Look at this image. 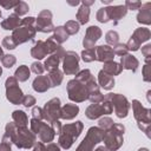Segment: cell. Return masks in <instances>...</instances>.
Masks as SVG:
<instances>
[{
  "instance_id": "64",
  "label": "cell",
  "mask_w": 151,
  "mask_h": 151,
  "mask_svg": "<svg viewBox=\"0 0 151 151\" xmlns=\"http://www.w3.org/2000/svg\"><path fill=\"white\" fill-rule=\"evenodd\" d=\"M1 15H2V13H1V11H0V18H1Z\"/></svg>"
},
{
  "instance_id": "56",
  "label": "cell",
  "mask_w": 151,
  "mask_h": 151,
  "mask_svg": "<svg viewBox=\"0 0 151 151\" xmlns=\"http://www.w3.org/2000/svg\"><path fill=\"white\" fill-rule=\"evenodd\" d=\"M32 151H45V144L42 142H37L33 146Z\"/></svg>"
},
{
  "instance_id": "32",
  "label": "cell",
  "mask_w": 151,
  "mask_h": 151,
  "mask_svg": "<svg viewBox=\"0 0 151 151\" xmlns=\"http://www.w3.org/2000/svg\"><path fill=\"white\" fill-rule=\"evenodd\" d=\"M52 37H53V39L55 40L57 44L61 45L63 42H65V41L68 39L70 35L66 33L64 26H57V27H54V29H53V35H52Z\"/></svg>"
},
{
  "instance_id": "15",
  "label": "cell",
  "mask_w": 151,
  "mask_h": 151,
  "mask_svg": "<svg viewBox=\"0 0 151 151\" xmlns=\"http://www.w3.org/2000/svg\"><path fill=\"white\" fill-rule=\"evenodd\" d=\"M65 50L63 48V46H60L54 53L50 54V57H47V59L44 61V68L47 71V72H51L53 70H57L59 68V65L60 63L63 61V58L65 55Z\"/></svg>"
},
{
  "instance_id": "62",
  "label": "cell",
  "mask_w": 151,
  "mask_h": 151,
  "mask_svg": "<svg viewBox=\"0 0 151 151\" xmlns=\"http://www.w3.org/2000/svg\"><path fill=\"white\" fill-rule=\"evenodd\" d=\"M138 151H150L147 147H140V149H138Z\"/></svg>"
},
{
  "instance_id": "7",
  "label": "cell",
  "mask_w": 151,
  "mask_h": 151,
  "mask_svg": "<svg viewBox=\"0 0 151 151\" xmlns=\"http://www.w3.org/2000/svg\"><path fill=\"white\" fill-rule=\"evenodd\" d=\"M29 126H31V131L38 136V138L40 139V142L42 143H51L53 142L55 134L53 132V130L51 129L50 124L42 122V120H37V119H31L29 122Z\"/></svg>"
},
{
  "instance_id": "35",
  "label": "cell",
  "mask_w": 151,
  "mask_h": 151,
  "mask_svg": "<svg viewBox=\"0 0 151 151\" xmlns=\"http://www.w3.org/2000/svg\"><path fill=\"white\" fill-rule=\"evenodd\" d=\"M74 79H77V80H79V81H81V83H84V84H87L90 80L94 79V77H93V74L91 73V71H90L88 68H85V70L79 71V72L76 74V78H74Z\"/></svg>"
},
{
  "instance_id": "54",
  "label": "cell",
  "mask_w": 151,
  "mask_h": 151,
  "mask_svg": "<svg viewBox=\"0 0 151 151\" xmlns=\"http://www.w3.org/2000/svg\"><path fill=\"white\" fill-rule=\"evenodd\" d=\"M0 151H12V143L2 139L0 143Z\"/></svg>"
},
{
  "instance_id": "6",
  "label": "cell",
  "mask_w": 151,
  "mask_h": 151,
  "mask_svg": "<svg viewBox=\"0 0 151 151\" xmlns=\"http://www.w3.org/2000/svg\"><path fill=\"white\" fill-rule=\"evenodd\" d=\"M103 136L104 131L101 129H99L98 126H91L87 130L85 138L76 149V151H93L94 146L103 140Z\"/></svg>"
},
{
  "instance_id": "53",
  "label": "cell",
  "mask_w": 151,
  "mask_h": 151,
  "mask_svg": "<svg viewBox=\"0 0 151 151\" xmlns=\"http://www.w3.org/2000/svg\"><path fill=\"white\" fill-rule=\"evenodd\" d=\"M137 125H138V129H139L142 132H144V133L146 134V137L150 138V125H151V124H142V123H137Z\"/></svg>"
},
{
  "instance_id": "48",
  "label": "cell",
  "mask_w": 151,
  "mask_h": 151,
  "mask_svg": "<svg viewBox=\"0 0 151 151\" xmlns=\"http://www.w3.org/2000/svg\"><path fill=\"white\" fill-rule=\"evenodd\" d=\"M142 2L140 1H131V0H126L125 1V4H124V6L126 7V9L129 11H136V9H139L140 7H142Z\"/></svg>"
},
{
  "instance_id": "2",
  "label": "cell",
  "mask_w": 151,
  "mask_h": 151,
  "mask_svg": "<svg viewBox=\"0 0 151 151\" xmlns=\"http://www.w3.org/2000/svg\"><path fill=\"white\" fill-rule=\"evenodd\" d=\"M83 129H84V124L80 120L64 125L61 127V132L59 133L58 145L64 150H68L73 145L74 140L80 136V133L83 132Z\"/></svg>"
},
{
  "instance_id": "3",
  "label": "cell",
  "mask_w": 151,
  "mask_h": 151,
  "mask_svg": "<svg viewBox=\"0 0 151 151\" xmlns=\"http://www.w3.org/2000/svg\"><path fill=\"white\" fill-rule=\"evenodd\" d=\"M124 133L125 126L118 123H114L110 130L104 132L101 142H104V146L107 151H117L122 147L124 144Z\"/></svg>"
},
{
  "instance_id": "43",
  "label": "cell",
  "mask_w": 151,
  "mask_h": 151,
  "mask_svg": "<svg viewBox=\"0 0 151 151\" xmlns=\"http://www.w3.org/2000/svg\"><path fill=\"white\" fill-rule=\"evenodd\" d=\"M112 48H113L114 54H117V55H119V57H123V55L127 54V52H129V50H127V47H126V44H117V45L113 46Z\"/></svg>"
},
{
  "instance_id": "30",
  "label": "cell",
  "mask_w": 151,
  "mask_h": 151,
  "mask_svg": "<svg viewBox=\"0 0 151 151\" xmlns=\"http://www.w3.org/2000/svg\"><path fill=\"white\" fill-rule=\"evenodd\" d=\"M77 21L79 25H85L90 20V7H86L84 5H80V7L78 8V12H77Z\"/></svg>"
},
{
  "instance_id": "50",
  "label": "cell",
  "mask_w": 151,
  "mask_h": 151,
  "mask_svg": "<svg viewBox=\"0 0 151 151\" xmlns=\"http://www.w3.org/2000/svg\"><path fill=\"white\" fill-rule=\"evenodd\" d=\"M19 4V0H0V6L5 9H12Z\"/></svg>"
},
{
  "instance_id": "5",
  "label": "cell",
  "mask_w": 151,
  "mask_h": 151,
  "mask_svg": "<svg viewBox=\"0 0 151 151\" xmlns=\"http://www.w3.org/2000/svg\"><path fill=\"white\" fill-rule=\"evenodd\" d=\"M105 99H107L112 107H113V111L116 113V116L120 119L123 118H126L127 114H129V111H130V107H131V104L130 101L127 100V98L124 96V94H120V93H107L106 96H104Z\"/></svg>"
},
{
  "instance_id": "11",
  "label": "cell",
  "mask_w": 151,
  "mask_h": 151,
  "mask_svg": "<svg viewBox=\"0 0 151 151\" xmlns=\"http://www.w3.org/2000/svg\"><path fill=\"white\" fill-rule=\"evenodd\" d=\"M79 59L80 57L74 51H66L63 58V73L66 76H76L79 70Z\"/></svg>"
},
{
  "instance_id": "28",
  "label": "cell",
  "mask_w": 151,
  "mask_h": 151,
  "mask_svg": "<svg viewBox=\"0 0 151 151\" xmlns=\"http://www.w3.org/2000/svg\"><path fill=\"white\" fill-rule=\"evenodd\" d=\"M103 71L112 77L114 76H119L123 71V67L120 66L119 63L114 61V60H111V61H106L104 63V66H103Z\"/></svg>"
},
{
  "instance_id": "46",
  "label": "cell",
  "mask_w": 151,
  "mask_h": 151,
  "mask_svg": "<svg viewBox=\"0 0 151 151\" xmlns=\"http://www.w3.org/2000/svg\"><path fill=\"white\" fill-rule=\"evenodd\" d=\"M142 73H143V80L146 81V83H150L151 81V65L150 64H145L143 66Z\"/></svg>"
},
{
  "instance_id": "29",
  "label": "cell",
  "mask_w": 151,
  "mask_h": 151,
  "mask_svg": "<svg viewBox=\"0 0 151 151\" xmlns=\"http://www.w3.org/2000/svg\"><path fill=\"white\" fill-rule=\"evenodd\" d=\"M47 77H48L51 87H57V86H59L63 83L64 73H63V71H60L59 68H57V70H53V71L48 72V76Z\"/></svg>"
},
{
  "instance_id": "34",
  "label": "cell",
  "mask_w": 151,
  "mask_h": 151,
  "mask_svg": "<svg viewBox=\"0 0 151 151\" xmlns=\"http://www.w3.org/2000/svg\"><path fill=\"white\" fill-rule=\"evenodd\" d=\"M105 40H106V44L109 46H111V47L116 46L117 44H119V34H118V32H116L113 29H110L105 34Z\"/></svg>"
},
{
  "instance_id": "33",
  "label": "cell",
  "mask_w": 151,
  "mask_h": 151,
  "mask_svg": "<svg viewBox=\"0 0 151 151\" xmlns=\"http://www.w3.org/2000/svg\"><path fill=\"white\" fill-rule=\"evenodd\" d=\"M64 28H65V31L68 35H73V34H77L79 32L80 25L78 24L77 20H68V21L65 22Z\"/></svg>"
},
{
  "instance_id": "26",
  "label": "cell",
  "mask_w": 151,
  "mask_h": 151,
  "mask_svg": "<svg viewBox=\"0 0 151 151\" xmlns=\"http://www.w3.org/2000/svg\"><path fill=\"white\" fill-rule=\"evenodd\" d=\"M47 55V51L45 47V44L42 40H38L35 41L34 46L31 48V57H33L34 59H37L38 61L44 59Z\"/></svg>"
},
{
  "instance_id": "57",
  "label": "cell",
  "mask_w": 151,
  "mask_h": 151,
  "mask_svg": "<svg viewBox=\"0 0 151 151\" xmlns=\"http://www.w3.org/2000/svg\"><path fill=\"white\" fill-rule=\"evenodd\" d=\"M94 4V0H84V1H81V5H84V6H86V7H90V6H92Z\"/></svg>"
},
{
  "instance_id": "22",
  "label": "cell",
  "mask_w": 151,
  "mask_h": 151,
  "mask_svg": "<svg viewBox=\"0 0 151 151\" xmlns=\"http://www.w3.org/2000/svg\"><path fill=\"white\" fill-rule=\"evenodd\" d=\"M114 84H116L114 77L105 73L103 70L99 71V73H98V85H99V87L110 91L114 87Z\"/></svg>"
},
{
  "instance_id": "12",
  "label": "cell",
  "mask_w": 151,
  "mask_h": 151,
  "mask_svg": "<svg viewBox=\"0 0 151 151\" xmlns=\"http://www.w3.org/2000/svg\"><path fill=\"white\" fill-rule=\"evenodd\" d=\"M35 34H37V31H35V27L34 26H19L18 28H15L13 32H12V38L14 40V42L18 45H21L24 42H27V41H32L34 38H35Z\"/></svg>"
},
{
  "instance_id": "31",
  "label": "cell",
  "mask_w": 151,
  "mask_h": 151,
  "mask_svg": "<svg viewBox=\"0 0 151 151\" xmlns=\"http://www.w3.org/2000/svg\"><path fill=\"white\" fill-rule=\"evenodd\" d=\"M29 76H31V70L28 68L27 65H20L14 72V78L21 83L26 81L29 78Z\"/></svg>"
},
{
  "instance_id": "13",
  "label": "cell",
  "mask_w": 151,
  "mask_h": 151,
  "mask_svg": "<svg viewBox=\"0 0 151 151\" xmlns=\"http://www.w3.org/2000/svg\"><path fill=\"white\" fill-rule=\"evenodd\" d=\"M132 106L133 117L137 120V123L142 124H151V110L147 107H144L142 103L137 99H133L132 103H130Z\"/></svg>"
},
{
  "instance_id": "18",
  "label": "cell",
  "mask_w": 151,
  "mask_h": 151,
  "mask_svg": "<svg viewBox=\"0 0 151 151\" xmlns=\"http://www.w3.org/2000/svg\"><path fill=\"white\" fill-rule=\"evenodd\" d=\"M104 114H106V111H105V106L103 101L100 104H91L85 110V116L91 120L98 119Z\"/></svg>"
},
{
  "instance_id": "49",
  "label": "cell",
  "mask_w": 151,
  "mask_h": 151,
  "mask_svg": "<svg viewBox=\"0 0 151 151\" xmlns=\"http://www.w3.org/2000/svg\"><path fill=\"white\" fill-rule=\"evenodd\" d=\"M21 104H22L25 107H33L34 104H35V98H34L32 94H26V96H24Z\"/></svg>"
},
{
  "instance_id": "39",
  "label": "cell",
  "mask_w": 151,
  "mask_h": 151,
  "mask_svg": "<svg viewBox=\"0 0 151 151\" xmlns=\"http://www.w3.org/2000/svg\"><path fill=\"white\" fill-rule=\"evenodd\" d=\"M17 63V58L13 54H4V57L1 58V64L4 67L11 68L12 66H14Z\"/></svg>"
},
{
  "instance_id": "10",
  "label": "cell",
  "mask_w": 151,
  "mask_h": 151,
  "mask_svg": "<svg viewBox=\"0 0 151 151\" xmlns=\"http://www.w3.org/2000/svg\"><path fill=\"white\" fill-rule=\"evenodd\" d=\"M53 14L50 9H42L39 12L38 18H35V31L37 32H41V33H50L53 32L54 29V25L52 21Z\"/></svg>"
},
{
  "instance_id": "51",
  "label": "cell",
  "mask_w": 151,
  "mask_h": 151,
  "mask_svg": "<svg viewBox=\"0 0 151 151\" xmlns=\"http://www.w3.org/2000/svg\"><path fill=\"white\" fill-rule=\"evenodd\" d=\"M20 25L21 26H34L35 25V18L34 17H26V18L21 19Z\"/></svg>"
},
{
  "instance_id": "21",
  "label": "cell",
  "mask_w": 151,
  "mask_h": 151,
  "mask_svg": "<svg viewBox=\"0 0 151 151\" xmlns=\"http://www.w3.org/2000/svg\"><path fill=\"white\" fill-rule=\"evenodd\" d=\"M119 64L124 70H129V71H132V72H136L138 66H139L138 59L134 55L129 54V53L120 57V63Z\"/></svg>"
},
{
  "instance_id": "1",
  "label": "cell",
  "mask_w": 151,
  "mask_h": 151,
  "mask_svg": "<svg viewBox=\"0 0 151 151\" xmlns=\"http://www.w3.org/2000/svg\"><path fill=\"white\" fill-rule=\"evenodd\" d=\"M2 139L11 142L18 149H31L37 143V136L28 127H18L13 122L6 124Z\"/></svg>"
},
{
  "instance_id": "8",
  "label": "cell",
  "mask_w": 151,
  "mask_h": 151,
  "mask_svg": "<svg viewBox=\"0 0 151 151\" xmlns=\"http://www.w3.org/2000/svg\"><path fill=\"white\" fill-rule=\"evenodd\" d=\"M5 88H6V98L7 100L13 105H19L22 101L24 93L21 88L19 87L18 80L14 78V76L8 77L5 81Z\"/></svg>"
},
{
  "instance_id": "23",
  "label": "cell",
  "mask_w": 151,
  "mask_h": 151,
  "mask_svg": "<svg viewBox=\"0 0 151 151\" xmlns=\"http://www.w3.org/2000/svg\"><path fill=\"white\" fill-rule=\"evenodd\" d=\"M32 87L35 92L38 93H44L46 91H48L51 88V85H50V80H48V77L47 76H38L33 83H32Z\"/></svg>"
},
{
  "instance_id": "24",
  "label": "cell",
  "mask_w": 151,
  "mask_h": 151,
  "mask_svg": "<svg viewBox=\"0 0 151 151\" xmlns=\"http://www.w3.org/2000/svg\"><path fill=\"white\" fill-rule=\"evenodd\" d=\"M20 21H21L20 17H18L14 13L9 14L6 19L1 21V28H4L5 31H14L20 26Z\"/></svg>"
},
{
  "instance_id": "40",
  "label": "cell",
  "mask_w": 151,
  "mask_h": 151,
  "mask_svg": "<svg viewBox=\"0 0 151 151\" xmlns=\"http://www.w3.org/2000/svg\"><path fill=\"white\" fill-rule=\"evenodd\" d=\"M28 11H29V7L25 1H19V4L14 7V14H17L18 17L25 15Z\"/></svg>"
},
{
  "instance_id": "47",
  "label": "cell",
  "mask_w": 151,
  "mask_h": 151,
  "mask_svg": "<svg viewBox=\"0 0 151 151\" xmlns=\"http://www.w3.org/2000/svg\"><path fill=\"white\" fill-rule=\"evenodd\" d=\"M32 118L37 120H42L44 119V112L42 107L40 106H33L32 107Z\"/></svg>"
},
{
  "instance_id": "59",
  "label": "cell",
  "mask_w": 151,
  "mask_h": 151,
  "mask_svg": "<svg viewBox=\"0 0 151 151\" xmlns=\"http://www.w3.org/2000/svg\"><path fill=\"white\" fill-rule=\"evenodd\" d=\"M93 151H107V149L105 146H98L97 149H94Z\"/></svg>"
},
{
  "instance_id": "42",
  "label": "cell",
  "mask_w": 151,
  "mask_h": 151,
  "mask_svg": "<svg viewBox=\"0 0 151 151\" xmlns=\"http://www.w3.org/2000/svg\"><path fill=\"white\" fill-rule=\"evenodd\" d=\"M1 46L7 48V50H14L17 47V44L14 42V40L11 35H6L1 41Z\"/></svg>"
},
{
  "instance_id": "9",
  "label": "cell",
  "mask_w": 151,
  "mask_h": 151,
  "mask_svg": "<svg viewBox=\"0 0 151 151\" xmlns=\"http://www.w3.org/2000/svg\"><path fill=\"white\" fill-rule=\"evenodd\" d=\"M60 110H61V101L59 98H52L48 101L45 103L44 107H42V112H44V120H46V123L51 124L54 120H59L60 119Z\"/></svg>"
},
{
  "instance_id": "27",
  "label": "cell",
  "mask_w": 151,
  "mask_h": 151,
  "mask_svg": "<svg viewBox=\"0 0 151 151\" xmlns=\"http://www.w3.org/2000/svg\"><path fill=\"white\" fill-rule=\"evenodd\" d=\"M12 120L18 127H27L28 125V117L25 111L15 110L12 112Z\"/></svg>"
},
{
  "instance_id": "25",
  "label": "cell",
  "mask_w": 151,
  "mask_h": 151,
  "mask_svg": "<svg viewBox=\"0 0 151 151\" xmlns=\"http://www.w3.org/2000/svg\"><path fill=\"white\" fill-rule=\"evenodd\" d=\"M131 38H133L137 42H139V44L142 45L143 42H146V41L150 40V38H151V32H150V29L146 28V27H138V28H136V29L133 31Z\"/></svg>"
},
{
  "instance_id": "19",
  "label": "cell",
  "mask_w": 151,
  "mask_h": 151,
  "mask_svg": "<svg viewBox=\"0 0 151 151\" xmlns=\"http://www.w3.org/2000/svg\"><path fill=\"white\" fill-rule=\"evenodd\" d=\"M137 21L142 25H151V2H145L138 9Z\"/></svg>"
},
{
  "instance_id": "45",
  "label": "cell",
  "mask_w": 151,
  "mask_h": 151,
  "mask_svg": "<svg viewBox=\"0 0 151 151\" xmlns=\"http://www.w3.org/2000/svg\"><path fill=\"white\" fill-rule=\"evenodd\" d=\"M142 54L145 58V64H150V60H151V44H146L142 47Z\"/></svg>"
},
{
  "instance_id": "63",
  "label": "cell",
  "mask_w": 151,
  "mask_h": 151,
  "mask_svg": "<svg viewBox=\"0 0 151 151\" xmlns=\"http://www.w3.org/2000/svg\"><path fill=\"white\" fill-rule=\"evenodd\" d=\"M1 74H2V68H1V66H0V77H1Z\"/></svg>"
},
{
  "instance_id": "55",
  "label": "cell",
  "mask_w": 151,
  "mask_h": 151,
  "mask_svg": "<svg viewBox=\"0 0 151 151\" xmlns=\"http://www.w3.org/2000/svg\"><path fill=\"white\" fill-rule=\"evenodd\" d=\"M45 151H60V146L57 143H47V145H45Z\"/></svg>"
},
{
  "instance_id": "41",
  "label": "cell",
  "mask_w": 151,
  "mask_h": 151,
  "mask_svg": "<svg viewBox=\"0 0 151 151\" xmlns=\"http://www.w3.org/2000/svg\"><path fill=\"white\" fill-rule=\"evenodd\" d=\"M87 99L91 101V104H100L104 100V94L100 91H97V92L90 93V96H88Z\"/></svg>"
},
{
  "instance_id": "52",
  "label": "cell",
  "mask_w": 151,
  "mask_h": 151,
  "mask_svg": "<svg viewBox=\"0 0 151 151\" xmlns=\"http://www.w3.org/2000/svg\"><path fill=\"white\" fill-rule=\"evenodd\" d=\"M50 126H51V129L53 130V132H54V134H59L60 132H61V123L59 122V120H54V122H52L51 124H50Z\"/></svg>"
},
{
  "instance_id": "58",
  "label": "cell",
  "mask_w": 151,
  "mask_h": 151,
  "mask_svg": "<svg viewBox=\"0 0 151 151\" xmlns=\"http://www.w3.org/2000/svg\"><path fill=\"white\" fill-rule=\"evenodd\" d=\"M67 4H68V5H71V6H77V5H79V4H80V1H79V0H76V1H70V0H68V1H67Z\"/></svg>"
},
{
  "instance_id": "61",
  "label": "cell",
  "mask_w": 151,
  "mask_h": 151,
  "mask_svg": "<svg viewBox=\"0 0 151 151\" xmlns=\"http://www.w3.org/2000/svg\"><path fill=\"white\" fill-rule=\"evenodd\" d=\"M2 57H4V51H2V47L0 46V60H1Z\"/></svg>"
},
{
  "instance_id": "44",
  "label": "cell",
  "mask_w": 151,
  "mask_h": 151,
  "mask_svg": "<svg viewBox=\"0 0 151 151\" xmlns=\"http://www.w3.org/2000/svg\"><path fill=\"white\" fill-rule=\"evenodd\" d=\"M31 72H33L34 74L37 76H42L45 68H44V65L40 63V61H34L32 65H31Z\"/></svg>"
},
{
  "instance_id": "37",
  "label": "cell",
  "mask_w": 151,
  "mask_h": 151,
  "mask_svg": "<svg viewBox=\"0 0 151 151\" xmlns=\"http://www.w3.org/2000/svg\"><path fill=\"white\" fill-rule=\"evenodd\" d=\"M113 124H114V122H113V119H111L110 117H101V118H99V120H98V127L101 129L104 132L107 131V130H110Z\"/></svg>"
},
{
  "instance_id": "38",
  "label": "cell",
  "mask_w": 151,
  "mask_h": 151,
  "mask_svg": "<svg viewBox=\"0 0 151 151\" xmlns=\"http://www.w3.org/2000/svg\"><path fill=\"white\" fill-rule=\"evenodd\" d=\"M96 19L101 22V24H106L110 21V17H109V13H107V8L106 7H101L98 9L97 14H96Z\"/></svg>"
},
{
  "instance_id": "17",
  "label": "cell",
  "mask_w": 151,
  "mask_h": 151,
  "mask_svg": "<svg viewBox=\"0 0 151 151\" xmlns=\"http://www.w3.org/2000/svg\"><path fill=\"white\" fill-rule=\"evenodd\" d=\"M107 13L110 17V21H113L114 25L118 24L120 19H123L127 14V9L124 5H117V6H107Z\"/></svg>"
},
{
  "instance_id": "16",
  "label": "cell",
  "mask_w": 151,
  "mask_h": 151,
  "mask_svg": "<svg viewBox=\"0 0 151 151\" xmlns=\"http://www.w3.org/2000/svg\"><path fill=\"white\" fill-rule=\"evenodd\" d=\"M96 50V58L98 61L100 63H106V61H111L114 59V52L113 48L109 45H99V46H94Z\"/></svg>"
},
{
  "instance_id": "4",
  "label": "cell",
  "mask_w": 151,
  "mask_h": 151,
  "mask_svg": "<svg viewBox=\"0 0 151 151\" xmlns=\"http://www.w3.org/2000/svg\"><path fill=\"white\" fill-rule=\"evenodd\" d=\"M66 91H67L68 99L73 103H83L90 96L87 84H84L77 79L68 80L66 85Z\"/></svg>"
},
{
  "instance_id": "60",
  "label": "cell",
  "mask_w": 151,
  "mask_h": 151,
  "mask_svg": "<svg viewBox=\"0 0 151 151\" xmlns=\"http://www.w3.org/2000/svg\"><path fill=\"white\" fill-rule=\"evenodd\" d=\"M101 4H104V5H109V6H111V1H110V0H101Z\"/></svg>"
},
{
  "instance_id": "20",
  "label": "cell",
  "mask_w": 151,
  "mask_h": 151,
  "mask_svg": "<svg viewBox=\"0 0 151 151\" xmlns=\"http://www.w3.org/2000/svg\"><path fill=\"white\" fill-rule=\"evenodd\" d=\"M79 114V106L77 104H65L64 106H61L60 110V118L65 119V120H71L74 119Z\"/></svg>"
},
{
  "instance_id": "36",
  "label": "cell",
  "mask_w": 151,
  "mask_h": 151,
  "mask_svg": "<svg viewBox=\"0 0 151 151\" xmlns=\"http://www.w3.org/2000/svg\"><path fill=\"white\" fill-rule=\"evenodd\" d=\"M80 58L84 63H92L94 60H97L96 58V50L93 48H88V50H83L80 53Z\"/></svg>"
},
{
  "instance_id": "14",
  "label": "cell",
  "mask_w": 151,
  "mask_h": 151,
  "mask_svg": "<svg viewBox=\"0 0 151 151\" xmlns=\"http://www.w3.org/2000/svg\"><path fill=\"white\" fill-rule=\"evenodd\" d=\"M101 34H103V32H101L100 27L94 26V25L87 27L84 39H83V46L85 47V50L93 48L96 46V42L101 38Z\"/></svg>"
}]
</instances>
